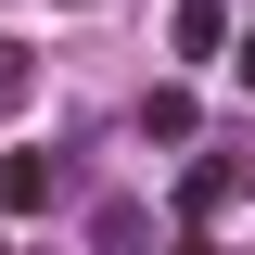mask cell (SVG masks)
I'll return each instance as SVG.
<instances>
[{
    "mask_svg": "<svg viewBox=\"0 0 255 255\" xmlns=\"http://www.w3.org/2000/svg\"><path fill=\"white\" fill-rule=\"evenodd\" d=\"M38 204H51V166L38 153H0V217H38Z\"/></svg>",
    "mask_w": 255,
    "mask_h": 255,
    "instance_id": "obj_1",
    "label": "cell"
},
{
    "mask_svg": "<svg viewBox=\"0 0 255 255\" xmlns=\"http://www.w3.org/2000/svg\"><path fill=\"white\" fill-rule=\"evenodd\" d=\"M179 51H191V64L230 51V0H179Z\"/></svg>",
    "mask_w": 255,
    "mask_h": 255,
    "instance_id": "obj_2",
    "label": "cell"
},
{
    "mask_svg": "<svg viewBox=\"0 0 255 255\" xmlns=\"http://www.w3.org/2000/svg\"><path fill=\"white\" fill-rule=\"evenodd\" d=\"M230 191H243V166H230V153H204V166H191V179H179V204H191V217H217Z\"/></svg>",
    "mask_w": 255,
    "mask_h": 255,
    "instance_id": "obj_3",
    "label": "cell"
},
{
    "mask_svg": "<svg viewBox=\"0 0 255 255\" xmlns=\"http://www.w3.org/2000/svg\"><path fill=\"white\" fill-rule=\"evenodd\" d=\"M26 90H38V51H13V38H0V115H26Z\"/></svg>",
    "mask_w": 255,
    "mask_h": 255,
    "instance_id": "obj_4",
    "label": "cell"
},
{
    "mask_svg": "<svg viewBox=\"0 0 255 255\" xmlns=\"http://www.w3.org/2000/svg\"><path fill=\"white\" fill-rule=\"evenodd\" d=\"M102 255H140V204H102V230H90Z\"/></svg>",
    "mask_w": 255,
    "mask_h": 255,
    "instance_id": "obj_5",
    "label": "cell"
},
{
    "mask_svg": "<svg viewBox=\"0 0 255 255\" xmlns=\"http://www.w3.org/2000/svg\"><path fill=\"white\" fill-rule=\"evenodd\" d=\"M230 64H243V90H255V26H243V51H230Z\"/></svg>",
    "mask_w": 255,
    "mask_h": 255,
    "instance_id": "obj_6",
    "label": "cell"
}]
</instances>
